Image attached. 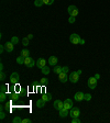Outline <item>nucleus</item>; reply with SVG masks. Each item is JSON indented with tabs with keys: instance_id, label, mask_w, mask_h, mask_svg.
<instances>
[{
	"instance_id": "10",
	"label": "nucleus",
	"mask_w": 110,
	"mask_h": 123,
	"mask_svg": "<svg viewBox=\"0 0 110 123\" xmlns=\"http://www.w3.org/2000/svg\"><path fill=\"white\" fill-rule=\"evenodd\" d=\"M5 49H6L7 52L11 53V52H13V49H15V44L12 43L11 41H10V42H7V43L5 44Z\"/></svg>"
},
{
	"instance_id": "17",
	"label": "nucleus",
	"mask_w": 110,
	"mask_h": 123,
	"mask_svg": "<svg viewBox=\"0 0 110 123\" xmlns=\"http://www.w3.org/2000/svg\"><path fill=\"white\" fill-rule=\"evenodd\" d=\"M45 102H46V101H44L43 99L41 98V99H39V100L36 101V106H38L39 108H43V107L45 106Z\"/></svg>"
},
{
	"instance_id": "4",
	"label": "nucleus",
	"mask_w": 110,
	"mask_h": 123,
	"mask_svg": "<svg viewBox=\"0 0 110 123\" xmlns=\"http://www.w3.org/2000/svg\"><path fill=\"white\" fill-rule=\"evenodd\" d=\"M78 79H79V74H78V72H73V73H70V83L76 84L77 81H78Z\"/></svg>"
},
{
	"instance_id": "31",
	"label": "nucleus",
	"mask_w": 110,
	"mask_h": 123,
	"mask_svg": "<svg viewBox=\"0 0 110 123\" xmlns=\"http://www.w3.org/2000/svg\"><path fill=\"white\" fill-rule=\"evenodd\" d=\"M5 79H6V75H5V73H3V72H1V73H0V80L3 81Z\"/></svg>"
},
{
	"instance_id": "6",
	"label": "nucleus",
	"mask_w": 110,
	"mask_h": 123,
	"mask_svg": "<svg viewBox=\"0 0 110 123\" xmlns=\"http://www.w3.org/2000/svg\"><path fill=\"white\" fill-rule=\"evenodd\" d=\"M79 113H80V111H79L78 108H74V107H73V108L70 110V115L72 118H78Z\"/></svg>"
},
{
	"instance_id": "8",
	"label": "nucleus",
	"mask_w": 110,
	"mask_h": 123,
	"mask_svg": "<svg viewBox=\"0 0 110 123\" xmlns=\"http://www.w3.org/2000/svg\"><path fill=\"white\" fill-rule=\"evenodd\" d=\"M58 79H60V81H61V83H66L67 80L70 79V77L67 76L66 73L62 72V73H60V74H58Z\"/></svg>"
},
{
	"instance_id": "24",
	"label": "nucleus",
	"mask_w": 110,
	"mask_h": 123,
	"mask_svg": "<svg viewBox=\"0 0 110 123\" xmlns=\"http://www.w3.org/2000/svg\"><path fill=\"white\" fill-rule=\"evenodd\" d=\"M12 122L13 123H22V119H21L20 117H15V118H13Z\"/></svg>"
},
{
	"instance_id": "38",
	"label": "nucleus",
	"mask_w": 110,
	"mask_h": 123,
	"mask_svg": "<svg viewBox=\"0 0 110 123\" xmlns=\"http://www.w3.org/2000/svg\"><path fill=\"white\" fill-rule=\"evenodd\" d=\"M5 117H6V115H5L3 111H1V113H0V118H1V120H3V119H5Z\"/></svg>"
},
{
	"instance_id": "29",
	"label": "nucleus",
	"mask_w": 110,
	"mask_h": 123,
	"mask_svg": "<svg viewBox=\"0 0 110 123\" xmlns=\"http://www.w3.org/2000/svg\"><path fill=\"white\" fill-rule=\"evenodd\" d=\"M7 89H8V87H7V85H1V88H0V90H1V92H7Z\"/></svg>"
},
{
	"instance_id": "36",
	"label": "nucleus",
	"mask_w": 110,
	"mask_h": 123,
	"mask_svg": "<svg viewBox=\"0 0 110 123\" xmlns=\"http://www.w3.org/2000/svg\"><path fill=\"white\" fill-rule=\"evenodd\" d=\"M62 72H64V73H68V67H66V66H65V67H63V68H62Z\"/></svg>"
},
{
	"instance_id": "33",
	"label": "nucleus",
	"mask_w": 110,
	"mask_h": 123,
	"mask_svg": "<svg viewBox=\"0 0 110 123\" xmlns=\"http://www.w3.org/2000/svg\"><path fill=\"white\" fill-rule=\"evenodd\" d=\"M47 84V78H42L41 79V85H45Z\"/></svg>"
},
{
	"instance_id": "22",
	"label": "nucleus",
	"mask_w": 110,
	"mask_h": 123,
	"mask_svg": "<svg viewBox=\"0 0 110 123\" xmlns=\"http://www.w3.org/2000/svg\"><path fill=\"white\" fill-rule=\"evenodd\" d=\"M24 59H25V58H24L23 56H21V55H20V56L17 58V63L20 64V65H21V64H24Z\"/></svg>"
},
{
	"instance_id": "27",
	"label": "nucleus",
	"mask_w": 110,
	"mask_h": 123,
	"mask_svg": "<svg viewBox=\"0 0 110 123\" xmlns=\"http://www.w3.org/2000/svg\"><path fill=\"white\" fill-rule=\"evenodd\" d=\"M22 44H23L24 46L29 45V39H28V37H23V40H22Z\"/></svg>"
},
{
	"instance_id": "14",
	"label": "nucleus",
	"mask_w": 110,
	"mask_h": 123,
	"mask_svg": "<svg viewBox=\"0 0 110 123\" xmlns=\"http://www.w3.org/2000/svg\"><path fill=\"white\" fill-rule=\"evenodd\" d=\"M45 64H46V60L44 59V58H40V59H39L38 62H36V66H38V67H39L40 69H42V68L44 67V66H46Z\"/></svg>"
},
{
	"instance_id": "20",
	"label": "nucleus",
	"mask_w": 110,
	"mask_h": 123,
	"mask_svg": "<svg viewBox=\"0 0 110 123\" xmlns=\"http://www.w3.org/2000/svg\"><path fill=\"white\" fill-rule=\"evenodd\" d=\"M6 98H7V92H1V93H0V101H1V102H5V101H6Z\"/></svg>"
},
{
	"instance_id": "7",
	"label": "nucleus",
	"mask_w": 110,
	"mask_h": 123,
	"mask_svg": "<svg viewBox=\"0 0 110 123\" xmlns=\"http://www.w3.org/2000/svg\"><path fill=\"white\" fill-rule=\"evenodd\" d=\"M35 64V62L33 60V58H31L29 56V57H25V59H24V65L26 66V67H29V68H31V67H33Z\"/></svg>"
},
{
	"instance_id": "23",
	"label": "nucleus",
	"mask_w": 110,
	"mask_h": 123,
	"mask_svg": "<svg viewBox=\"0 0 110 123\" xmlns=\"http://www.w3.org/2000/svg\"><path fill=\"white\" fill-rule=\"evenodd\" d=\"M42 5H44L43 0H35V1H34V6L35 7H41Z\"/></svg>"
},
{
	"instance_id": "12",
	"label": "nucleus",
	"mask_w": 110,
	"mask_h": 123,
	"mask_svg": "<svg viewBox=\"0 0 110 123\" xmlns=\"http://www.w3.org/2000/svg\"><path fill=\"white\" fill-rule=\"evenodd\" d=\"M73 101L70 100V99H66V100L64 101V108L67 109V110H70V109L73 108Z\"/></svg>"
},
{
	"instance_id": "13",
	"label": "nucleus",
	"mask_w": 110,
	"mask_h": 123,
	"mask_svg": "<svg viewBox=\"0 0 110 123\" xmlns=\"http://www.w3.org/2000/svg\"><path fill=\"white\" fill-rule=\"evenodd\" d=\"M57 62H58V59H57V57H56V56H50V58H49V64H50L51 66H56Z\"/></svg>"
},
{
	"instance_id": "18",
	"label": "nucleus",
	"mask_w": 110,
	"mask_h": 123,
	"mask_svg": "<svg viewBox=\"0 0 110 123\" xmlns=\"http://www.w3.org/2000/svg\"><path fill=\"white\" fill-rule=\"evenodd\" d=\"M29 55H30L29 49H23V51L21 52V56H23L24 58H25V57H29Z\"/></svg>"
},
{
	"instance_id": "39",
	"label": "nucleus",
	"mask_w": 110,
	"mask_h": 123,
	"mask_svg": "<svg viewBox=\"0 0 110 123\" xmlns=\"http://www.w3.org/2000/svg\"><path fill=\"white\" fill-rule=\"evenodd\" d=\"M28 39H29V40L33 39V34H29V35H28Z\"/></svg>"
},
{
	"instance_id": "25",
	"label": "nucleus",
	"mask_w": 110,
	"mask_h": 123,
	"mask_svg": "<svg viewBox=\"0 0 110 123\" xmlns=\"http://www.w3.org/2000/svg\"><path fill=\"white\" fill-rule=\"evenodd\" d=\"M11 99H12L13 101L19 100V93H12V94H11Z\"/></svg>"
},
{
	"instance_id": "3",
	"label": "nucleus",
	"mask_w": 110,
	"mask_h": 123,
	"mask_svg": "<svg viewBox=\"0 0 110 123\" xmlns=\"http://www.w3.org/2000/svg\"><path fill=\"white\" fill-rule=\"evenodd\" d=\"M88 88L89 89H95L97 87V77H90L88 79Z\"/></svg>"
},
{
	"instance_id": "40",
	"label": "nucleus",
	"mask_w": 110,
	"mask_h": 123,
	"mask_svg": "<svg viewBox=\"0 0 110 123\" xmlns=\"http://www.w3.org/2000/svg\"><path fill=\"white\" fill-rule=\"evenodd\" d=\"M0 69H1V72H3V64L2 63L0 64Z\"/></svg>"
},
{
	"instance_id": "16",
	"label": "nucleus",
	"mask_w": 110,
	"mask_h": 123,
	"mask_svg": "<svg viewBox=\"0 0 110 123\" xmlns=\"http://www.w3.org/2000/svg\"><path fill=\"white\" fill-rule=\"evenodd\" d=\"M42 99H43L44 101H51L52 100V96L49 93H43L42 94Z\"/></svg>"
},
{
	"instance_id": "26",
	"label": "nucleus",
	"mask_w": 110,
	"mask_h": 123,
	"mask_svg": "<svg viewBox=\"0 0 110 123\" xmlns=\"http://www.w3.org/2000/svg\"><path fill=\"white\" fill-rule=\"evenodd\" d=\"M84 100L90 101V100H91V94H90V93H85V96H84Z\"/></svg>"
},
{
	"instance_id": "34",
	"label": "nucleus",
	"mask_w": 110,
	"mask_h": 123,
	"mask_svg": "<svg viewBox=\"0 0 110 123\" xmlns=\"http://www.w3.org/2000/svg\"><path fill=\"white\" fill-rule=\"evenodd\" d=\"M68 22H70V23H74V22H75V17H70V19H68Z\"/></svg>"
},
{
	"instance_id": "19",
	"label": "nucleus",
	"mask_w": 110,
	"mask_h": 123,
	"mask_svg": "<svg viewBox=\"0 0 110 123\" xmlns=\"http://www.w3.org/2000/svg\"><path fill=\"white\" fill-rule=\"evenodd\" d=\"M62 68L63 67H61V66H55L54 67V69H53V72L55 73V74H60V73H62Z\"/></svg>"
},
{
	"instance_id": "35",
	"label": "nucleus",
	"mask_w": 110,
	"mask_h": 123,
	"mask_svg": "<svg viewBox=\"0 0 110 123\" xmlns=\"http://www.w3.org/2000/svg\"><path fill=\"white\" fill-rule=\"evenodd\" d=\"M32 121L30 120V119H23V120H22V123H31Z\"/></svg>"
},
{
	"instance_id": "30",
	"label": "nucleus",
	"mask_w": 110,
	"mask_h": 123,
	"mask_svg": "<svg viewBox=\"0 0 110 123\" xmlns=\"http://www.w3.org/2000/svg\"><path fill=\"white\" fill-rule=\"evenodd\" d=\"M11 42H12L13 44H18V42H19V39H18L17 36H13V37L11 39Z\"/></svg>"
},
{
	"instance_id": "28",
	"label": "nucleus",
	"mask_w": 110,
	"mask_h": 123,
	"mask_svg": "<svg viewBox=\"0 0 110 123\" xmlns=\"http://www.w3.org/2000/svg\"><path fill=\"white\" fill-rule=\"evenodd\" d=\"M53 2H54V0H43V3L44 5H47V6L52 5Z\"/></svg>"
},
{
	"instance_id": "15",
	"label": "nucleus",
	"mask_w": 110,
	"mask_h": 123,
	"mask_svg": "<svg viewBox=\"0 0 110 123\" xmlns=\"http://www.w3.org/2000/svg\"><path fill=\"white\" fill-rule=\"evenodd\" d=\"M67 115H68V110H67V109L63 108L60 110V117L61 118H65V117H67Z\"/></svg>"
},
{
	"instance_id": "37",
	"label": "nucleus",
	"mask_w": 110,
	"mask_h": 123,
	"mask_svg": "<svg viewBox=\"0 0 110 123\" xmlns=\"http://www.w3.org/2000/svg\"><path fill=\"white\" fill-rule=\"evenodd\" d=\"M5 49H5V45L0 46V53H3V51H5Z\"/></svg>"
},
{
	"instance_id": "1",
	"label": "nucleus",
	"mask_w": 110,
	"mask_h": 123,
	"mask_svg": "<svg viewBox=\"0 0 110 123\" xmlns=\"http://www.w3.org/2000/svg\"><path fill=\"white\" fill-rule=\"evenodd\" d=\"M70 43L72 44H80V42H81V39H80V36H79L78 34H76V33H73L72 35L70 36Z\"/></svg>"
},
{
	"instance_id": "32",
	"label": "nucleus",
	"mask_w": 110,
	"mask_h": 123,
	"mask_svg": "<svg viewBox=\"0 0 110 123\" xmlns=\"http://www.w3.org/2000/svg\"><path fill=\"white\" fill-rule=\"evenodd\" d=\"M72 122H73V123H80V120H79L78 118H73Z\"/></svg>"
},
{
	"instance_id": "21",
	"label": "nucleus",
	"mask_w": 110,
	"mask_h": 123,
	"mask_svg": "<svg viewBox=\"0 0 110 123\" xmlns=\"http://www.w3.org/2000/svg\"><path fill=\"white\" fill-rule=\"evenodd\" d=\"M41 70H42V73H43L44 75L50 74V67H47V66H44V67L41 69Z\"/></svg>"
},
{
	"instance_id": "11",
	"label": "nucleus",
	"mask_w": 110,
	"mask_h": 123,
	"mask_svg": "<svg viewBox=\"0 0 110 123\" xmlns=\"http://www.w3.org/2000/svg\"><path fill=\"white\" fill-rule=\"evenodd\" d=\"M84 96H85L84 92L77 91L75 93V96H74V99H75L76 101H81V100H84Z\"/></svg>"
},
{
	"instance_id": "2",
	"label": "nucleus",
	"mask_w": 110,
	"mask_h": 123,
	"mask_svg": "<svg viewBox=\"0 0 110 123\" xmlns=\"http://www.w3.org/2000/svg\"><path fill=\"white\" fill-rule=\"evenodd\" d=\"M67 11H68V15L70 17H77V15H78V9H77L76 6H70L68 9H67Z\"/></svg>"
},
{
	"instance_id": "9",
	"label": "nucleus",
	"mask_w": 110,
	"mask_h": 123,
	"mask_svg": "<svg viewBox=\"0 0 110 123\" xmlns=\"http://www.w3.org/2000/svg\"><path fill=\"white\" fill-rule=\"evenodd\" d=\"M53 106H54V108L56 109V110H58V111H60L61 109L64 108V102L62 100H55Z\"/></svg>"
},
{
	"instance_id": "5",
	"label": "nucleus",
	"mask_w": 110,
	"mask_h": 123,
	"mask_svg": "<svg viewBox=\"0 0 110 123\" xmlns=\"http://www.w3.org/2000/svg\"><path fill=\"white\" fill-rule=\"evenodd\" d=\"M19 80H20V76L18 73H12L11 76H10V83L12 85H15V84L19 83Z\"/></svg>"
}]
</instances>
